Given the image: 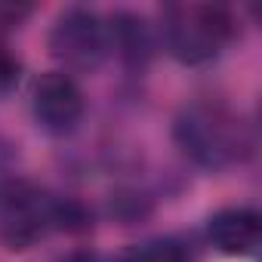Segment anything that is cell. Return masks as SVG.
Returning a JSON list of instances; mask_svg holds the SVG:
<instances>
[{
    "label": "cell",
    "instance_id": "cell-1",
    "mask_svg": "<svg viewBox=\"0 0 262 262\" xmlns=\"http://www.w3.org/2000/svg\"><path fill=\"white\" fill-rule=\"evenodd\" d=\"M173 139L194 167L210 173L237 167L253 151L247 120L216 99H194L182 105L173 120Z\"/></svg>",
    "mask_w": 262,
    "mask_h": 262
},
{
    "label": "cell",
    "instance_id": "cell-2",
    "mask_svg": "<svg viewBox=\"0 0 262 262\" xmlns=\"http://www.w3.org/2000/svg\"><path fill=\"white\" fill-rule=\"evenodd\" d=\"M237 22L231 10L216 4H170L161 10L158 43L185 68L216 62L234 40Z\"/></svg>",
    "mask_w": 262,
    "mask_h": 262
},
{
    "label": "cell",
    "instance_id": "cell-3",
    "mask_svg": "<svg viewBox=\"0 0 262 262\" xmlns=\"http://www.w3.org/2000/svg\"><path fill=\"white\" fill-rule=\"evenodd\" d=\"M53 231H59V194L22 176L0 179V244L31 250Z\"/></svg>",
    "mask_w": 262,
    "mask_h": 262
},
{
    "label": "cell",
    "instance_id": "cell-4",
    "mask_svg": "<svg viewBox=\"0 0 262 262\" xmlns=\"http://www.w3.org/2000/svg\"><path fill=\"white\" fill-rule=\"evenodd\" d=\"M50 56L62 65L65 74H93L108 59V34L105 19L86 7H68L56 16L47 34Z\"/></svg>",
    "mask_w": 262,
    "mask_h": 262
},
{
    "label": "cell",
    "instance_id": "cell-5",
    "mask_svg": "<svg viewBox=\"0 0 262 262\" xmlns=\"http://www.w3.org/2000/svg\"><path fill=\"white\" fill-rule=\"evenodd\" d=\"M86 99L80 83L65 71H47L31 86V114L50 136H68L83 120Z\"/></svg>",
    "mask_w": 262,
    "mask_h": 262
},
{
    "label": "cell",
    "instance_id": "cell-6",
    "mask_svg": "<svg viewBox=\"0 0 262 262\" xmlns=\"http://www.w3.org/2000/svg\"><path fill=\"white\" fill-rule=\"evenodd\" d=\"M105 34H108V56L114 53L123 68L129 71H145L158 53V28L129 10H114L105 19Z\"/></svg>",
    "mask_w": 262,
    "mask_h": 262
},
{
    "label": "cell",
    "instance_id": "cell-7",
    "mask_svg": "<svg viewBox=\"0 0 262 262\" xmlns=\"http://www.w3.org/2000/svg\"><path fill=\"white\" fill-rule=\"evenodd\" d=\"M207 241L222 256H250L262 241V216L253 207H222L207 219Z\"/></svg>",
    "mask_w": 262,
    "mask_h": 262
},
{
    "label": "cell",
    "instance_id": "cell-8",
    "mask_svg": "<svg viewBox=\"0 0 262 262\" xmlns=\"http://www.w3.org/2000/svg\"><path fill=\"white\" fill-rule=\"evenodd\" d=\"M117 262H188V253L176 237H148L123 250Z\"/></svg>",
    "mask_w": 262,
    "mask_h": 262
},
{
    "label": "cell",
    "instance_id": "cell-9",
    "mask_svg": "<svg viewBox=\"0 0 262 262\" xmlns=\"http://www.w3.org/2000/svg\"><path fill=\"white\" fill-rule=\"evenodd\" d=\"M19 74H22V62L16 59V53L0 40V96H10L19 83Z\"/></svg>",
    "mask_w": 262,
    "mask_h": 262
},
{
    "label": "cell",
    "instance_id": "cell-10",
    "mask_svg": "<svg viewBox=\"0 0 262 262\" xmlns=\"http://www.w3.org/2000/svg\"><path fill=\"white\" fill-rule=\"evenodd\" d=\"M31 16V7H19V4H0V28H19L25 19Z\"/></svg>",
    "mask_w": 262,
    "mask_h": 262
},
{
    "label": "cell",
    "instance_id": "cell-11",
    "mask_svg": "<svg viewBox=\"0 0 262 262\" xmlns=\"http://www.w3.org/2000/svg\"><path fill=\"white\" fill-rule=\"evenodd\" d=\"M59 262H105L96 250H90V247H83V250H71L68 256H62Z\"/></svg>",
    "mask_w": 262,
    "mask_h": 262
}]
</instances>
